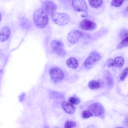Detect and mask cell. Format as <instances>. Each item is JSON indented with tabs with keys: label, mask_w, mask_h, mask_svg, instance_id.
Instances as JSON below:
<instances>
[{
	"label": "cell",
	"mask_w": 128,
	"mask_h": 128,
	"mask_svg": "<svg viewBox=\"0 0 128 128\" xmlns=\"http://www.w3.org/2000/svg\"><path fill=\"white\" fill-rule=\"evenodd\" d=\"M126 11L128 12V6L127 7L126 9Z\"/></svg>",
	"instance_id": "83f0119b"
},
{
	"label": "cell",
	"mask_w": 128,
	"mask_h": 128,
	"mask_svg": "<svg viewBox=\"0 0 128 128\" xmlns=\"http://www.w3.org/2000/svg\"><path fill=\"white\" fill-rule=\"evenodd\" d=\"M128 75V68H126L123 70L120 76L121 80H124Z\"/></svg>",
	"instance_id": "7402d4cb"
},
{
	"label": "cell",
	"mask_w": 128,
	"mask_h": 128,
	"mask_svg": "<svg viewBox=\"0 0 128 128\" xmlns=\"http://www.w3.org/2000/svg\"><path fill=\"white\" fill-rule=\"evenodd\" d=\"M42 9L47 14L52 15L55 12L57 6L53 2L50 0L44 2L42 5Z\"/></svg>",
	"instance_id": "52a82bcc"
},
{
	"label": "cell",
	"mask_w": 128,
	"mask_h": 128,
	"mask_svg": "<svg viewBox=\"0 0 128 128\" xmlns=\"http://www.w3.org/2000/svg\"><path fill=\"white\" fill-rule=\"evenodd\" d=\"M101 56L100 54L96 51L91 52L84 62V67L89 69L96 62L100 60Z\"/></svg>",
	"instance_id": "277c9868"
},
{
	"label": "cell",
	"mask_w": 128,
	"mask_h": 128,
	"mask_svg": "<svg viewBox=\"0 0 128 128\" xmlns=\"http://www.w3.org/2000/svg\"><path fill=\"white\" fill-rule=\"evenodd\" d=\"M66 64L69 67L74 69L76 68L79 65L78 60L73 57H70L68 59L66 62Z\"/></svg>",
	"instance_id": "4fadbf2b"
},
{
	"label": "cell",
	"mask_w": 128,
	"mask_h": 128,
	"mask_svg": "<svg viewBox=\"0 0 128 128\" xmlns=\"http://www.w3.org/2000/svg\"><path fill=\"white\" fill-rule=\"evenodd\" d=\"M51 16L54 22L60 26L67 24L70 20L68 16L64 13L55 12L51 15Z\"/></svg>",
	"instance_id": "7a4b0ae2"
},
{
	"label": "cell",
	"mask_w": 128,
	"mask_h": 128,
	"mask_svg": "<svg viewBox=\"0 0 128 128\" xmlns=\"http://www.w3.org/2000/svg\"><path fill=\"white\" fill-rule=\"evenodd\" d=\"M93 115L91 112L89 110H84L82 112V116L84 119L88 118Z\"/></svg>",
	"instance_id": "44dd1931"
},
{
	"label": "cell",
	"mask_w": 128,
	"mask_h": 128,
	"mask_svg": "<svg viewBox=\"0 0 128 128\" xmlns=\"http://www.w3.org/2000/svg\"><path fill=\"white\" fill-rule=\"evenodd\" d=\"M107 66L109 67H113L115 66L114 60L111 58L108 59L106 62Z\"/></svg>",
	"instance_id": "cb8c5ba5"
},
{
	"label": "cell",
	"mask_w": 128,
	"mask_h": 128,
	"mask_svg": "<svg viewBox=\"0 0 128 128\" xmlns=\"http://www.w3.org/2000/svg\"><path fill=\"white\" fill-rule=\"evenodd\" d=\"M124 0H114L112 1L111 4L113 6L118 7L121 6L124 2Z\"/></svg>",
	"instance_id": "ffe728a7"
},
{
	"label": "cell",
	"mask_w": 128,
	"mask_h": 128,
	"mask_svg": "<svg viewBox=\"0 0 128 128\" xmlns=\"http://www.w3.org/2000/svg\"><path fill=\"white\" fill-rule=\"evenodd\" d=\"M124 122L125 124L128 126V117L125 119Z\"/></svg>",
	"instance_id": "484cf974"
},
{
	"label": "cell",
	"mask_w": 128,
	"mask_h": 128,
	"mask_svg": "<svg viewBox=\"0 0 128 128\" xmlns=\"http://www.w3.org/2000/svg\"><path fill=\"white\" fill-rule=\"evenodd\" d=\"M76 126V123L74 121L67 120L65 122L64 127V128H74Z\"/></svg>",
	"instance_id": "ac0fdd59"
},
{
	"label": "cell",
	"mask_w": 128,
	"mask_h": 128,
	"mask_svg": "<svg viewBox=\"0 0 128 128\" xmlns=\"http://www.w3.org/2000/svg\"><path fill=\"white\" fill-rule=\"evenodd\" d=\"M61 105L65 112L69 114H73L76 109V108L73 105L67 102H62Z\"/></svg>",
	"instance_id": "8fae6325"
},
{
	"label": "cell",
	"mask_w": 128,
	"mask_h": 128,
	"mask_svg": "<svg viewBox=\"0 0 128 128\" xmlns=\"http://www.w3.org/2000/svg\"><path fill=\"white\" fill-rule=\"evenodd\" d=\"M80 26L83 30H90L94 29L96 26V24L94 22L90 20L84 19L80 22Z\"/></svg>",
	"instance_id": "30bf717a"
},
{
	"label": "cell",
	"mask_w": 128,
	"mask_h": 128,
	"mask_svg": "<svg viewBox=\"0 0 128 128\" xmlns=\"http://www.w3.org/2000/svg\"><path fill=\"white\" fill-rule=\"evenodd\" d=\"M69 102L73 105L78 104L80 102V98L78 97L72 96L70 97L69 100Z\"/></svg>",
	"instance_id": "d6986e66"
},
{
	"label": "cell",
	"mask_w": 128,
	"mask_h": 128,
	"mask_svg": "<svg viewBox=\"0 0 128 128\" xmlns=\"http://www.w3.org/2000/svg\"><path fill=\"white\" fill-rule=\"evenodd\" d=\"M88 86L89 88L91 89H98L100 87L101 84L98 81L92 80L89 82Z\"/></svg>",
	"instance_id": "5bb4252c"
},
{
	"label": "cell",
	"mask_w": 128,
	"mask_h": 128,
	"mask_svg": "<svg viewBox=\"0 0 128 128\" xmlns=\"http://www.w3.org/2000/svg\"><path fill=\"white\" fill-rule=\"evenodd\" d=\"M90 5L94 8H98L100 7L102 4L103 1L102 0H88Z\"/></svg>",
	"instance_id": "2e32d148"
},
{
	"label": "cell",
	"mask_w": 128,
	"mask_h": 128,
	"mask_svg": "<svg viewBox=\"0 0 128 128\" xmlns=\"http://www.w3.org/2000/svg\"><path fill=\"white\" fill-rule=\"evenodd\" d=\"M93 116L103 118L105 110L103 106L100 103L96 102L91 104L88 108Z\"/></svg>",
	"instance_id": "3957f363"
},
{
	"label": "cell",
	"mask_w": 128,
	"mask_h": 128,
	"mask_svg": "<svg viewBox=\"0 0 128 128\" xmlns=\"http://www.w3.org/2000/svg\"><path fill=\"white\" fill-rule=\"evenodd\" d=\"M51 46L53 50L57 54L63 57L66 54V52L64 48V45L61 41L54 40L51 42Z\"/></svg>",
	"instance_id": "8992f818"
},
{
	"label": "cell",
	"mask_w": 128,
	"mask_h": 128,
	"mask_svg": "<svg viewBox=\"0 0 128 128\" xmlns=\"http://www.w3.org/2000/svg\"><path fill=\"white\" fill-rule=\"evenodd\" d=\"M115 66L118 68L122 67L124 63L123 58L120 56L116 57L114 60Z\"/></svg>",
	"instance_id": "9a60e30c"
},
{
	"label": "cell",
	"mask_w": 128,
	"mask_h": 128,
	"mask_svg": "<svg viewBox=\"0 0 128 128\" xmlns=\"http://www.w3.org/2000/svg\"><path fill=\"white\" fill-rule=\"evenodd\" d=\"M120 36L121 38L123 39L128 37V30H123L120 34Z\"/></svg>",
	"instance_id": "603a6c76"
},
{
	"label": "cell",
	"mask_w": 128,
	"mask_h": 128,
	"mask_svg": "<svg viewBox=\"0 0 128 128\" xmlns=\"http://www.w3.org/2000/svg\"><path fill=\"white\" fill-rule=\"evenodd\" d=\"M88 16V13L86 11L84 12V13L82 14L81 16L83 17H86Z\"/></svg>",
	"instance_id": "d4e9b609"
},
{
	"label": "cell",
	"mask_w": 128,
	"mask_h": 128,
	"mask_svg": "<svg viewBox=\"0 0 128 128\" xmlns=\"http://www.w3.org/2000/svg\"><path fill=\"white\" fill-rule=\"evenodd\" d=\"M128 46V37L125 38L117 46L118 49H120Z\"/></svg>",
	"instance_id": "e0dca14e"
},
{
	"label": "cell",
	"mask_w": 128,
	"mask_h": 128,
	"mask_svg": "<svg viewBox=\"0 0 128 128\" xmlns=\"http://www.w3.org/2000/svg\"><path fill=\"white\" fill-rule=\"evenodd\" d=\"M50 76L55 83L62 81L64 78V74L63 70L60 68L54 67L50 70L49 71Z\"/></svg>",
	"instance_id": "5b68a950"
},
{
	"label": "cell",
	"mask_w": 128,
	"mask_h": 128,
	"mask_svg": "<svg viewBox=\"0 0 128 128\" xmlns=\"http://www.w3.org/2000/svg\"><path fill=\"white\" fill-rule=\"evenodd\" d=\"M10 33V30L8 26L3 27L0 32V40L2 42L7 40L9 38Z\"/></svg>",
	"instance_id": "7c38bea8"
},
{
	"label": "cell",
	"mask_w": 128,
	"mask_h": 128,
	"mask_svg": "<svg viewBox=\"0 0 128 128\" xmlns=\"http://www.w3.org/2000/svg\"><path fill=\"white\" fill-rule=\"evenodd\" d=\"M72 4L74 9L78 12H85L88 9L87 5L84 0H73Z\"/></svg>",
	"instance_id": "9c48e42d"
},
{
	"label": "cell",
	"mask_w": 128,
	"mask_h": 128,
	"mask_svg": "<svg viewBox=\"0 0 128 128\" xmlns=\"http://www.w3.org/2000/svg\"></svg>",
	"instance_id": "f546056e"
},
{
	"label": "cell",
	"mask_w": 128,
	"mask_h": 128,
	"mask_svg": "<svg viewBox=\"0 0 128 128\" xmlns=\"http://www.w3.org/2000/svg\"><path fill=\"white\" fill-rule=\"evenodd\" d=\"M87 128H97L95 126L92 125H90L88 126Z\"/></svg>",
	"instance_id": "4316f807"
},
{
	"label": "cell",
	"mask_w": 128,
	"mask_h": 128,
	"mask_svg": "<svg viewBox=\"0 0 128 128\" xmlns=\"http://www.w3.org/2000/svg\"><path fill=\"white\" fill-rule=\"evenodd\" d=\"M34 22L35 25L40 28H44L47 25L48 18L47 14L42 8L36 10L33 15Z\"/></svg>",
	"instance_id": "6da1fadb"
},
{
	"label": "cell",
	"mask_w": 128,
	"mask_h": 128,
	"mask_svg": "<svg viewBox=\"0 0 128 128\" xmlns=\"http://www.w3.org/2000/svg\"><path fill=\"white\" fill-rule=\"evenodd\" d=\"M83 34V33L80 31L77 30H72L68 34L67 39L69 42L74 44L76 42Z\"/></svg>",
	"instance_id": "ba28073f"
},
{
	"label": "cell",
	"mask_w": 128,
	"mask_h": 128,
	"mask_svg": "<svg viewBox=\"0 0 128 128\" xmlns=\"http://www.w3.org/2000/svg\"><path fill=\"white\" fill-rule=\"evenodd\" d=\"M115 128H125L123 127H116Z\"/></svg>",
	"instance_id": "f1b7e54d"
}]
</instances>
